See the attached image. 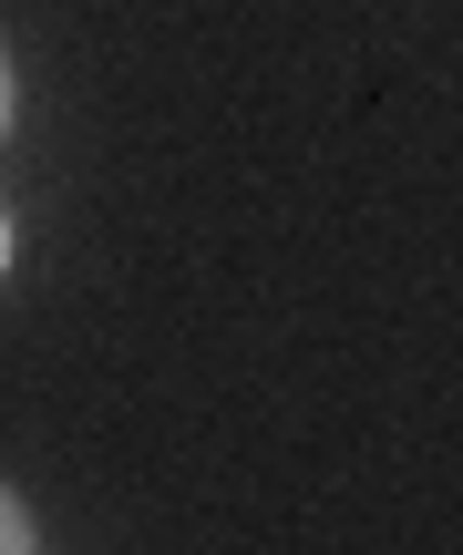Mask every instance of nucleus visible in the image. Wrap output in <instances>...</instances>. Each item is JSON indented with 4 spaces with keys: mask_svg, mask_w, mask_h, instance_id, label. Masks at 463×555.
<instances>
[{
    "mask_svg": "<svg viewBox=\"0 0 463 555\" xmlns=\"http://www.w3.org/2000/svg\"><path fill=\"white\" fill-rule=\"evenodd\" d=\"M21 545H41V525L21 515V494H0V555H21Z\"/></svg>",
    "mask_w": 463,
    "mask_h": 555,
    "instance_id": "1",
    "label": "nucleus"
},
{
    "mask_svg": "<svg viewBox=\"0 0 463 555\" xmlns=\"http://www.w3.org/2000/svg\"><path fill=\"white\" fill-rule=\"evenodd\" d=\"M0 134H11V52H0Z\"/></svg>",
    "mask_w": 463,
    "mask_h": 555,
    "instance_id": "2",
    "label": "nucleus"
},
{
    "mask_svg": "<svg viewBox=\"0 0 463 555\" xmlns=\"http://www.w3.org/2000/svg\"><path fill=\"white\" fill-rule=\"evenodd\" d=\"M0 268H11V217H0Z\"/></svg>",
    "mask_w": 463,
    "mask_h": 555,
    "instance_id": "3",
    "label": "nucleus"
}]
</instances>
